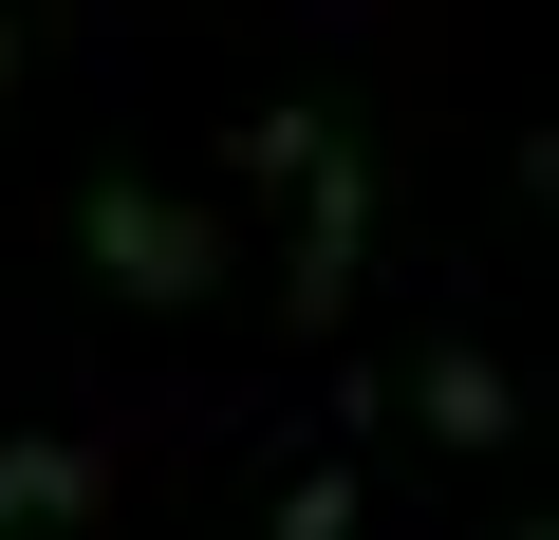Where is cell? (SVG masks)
Listing matches in <instances>:
<instances>
[{
	"label": "cell",
	"instance_id": "3",
	"mask_svg": "<svg viewBox=\"0 0 559 540\" xmlns=\"http://www.w3.org/2000/svg\"><path fill=\"white\" fill-rule=\"evenodd\" d=\"M411 392H429V447H466V466H485V447H522V392H503V355H466V336H448Z\"/></svg>",
	"mask_w": 559,
	"mask_h": 540
},
{
	"label": "cell",
	"instance_id": "2",
	"mask_svg": "<svg viewBox=\"0 0 559 540\" xmlns=\"http://www.w3.org/2000/svg\"><path fill=\"white\" fill-rule=\"evenodd\" d=\"M355 242H373V168H355V131H318V168H299V317L355 299Z\"/></svg>",
	"mask_w": 559,
	"mask_h": 540
},
{
	"label": "cell",
	"instance_id": "5",
	"mask_svg": "<svg viewBox=\"0 0 559 540\" xmlns=\"http://www.w3.org/2000/svg\"><path fill=\"white\" fill-rule=\"evenodd\" d=\"M280 540H355V484H336V466H299V484H280Z\"/></svg>",
	"mask_w": 559,
	"mask_h": 540
},
{
	"label": "cell",
	"instance_id": "4",
	"mask_svg": "<svg viewBox=\"0 0 559 540\" xmlns=\"http://www.w3.org/2000/svg\"><path fill=\"white\" fill-rule=\"evenodd\" d=\"M94 503V447H0V540L20 521H75Z\"/></svg>",
	"mask_w": 559,
	"mask_h": 540
},
{
	"label": "cell",
	"instance_id": "1",
	"mask_svg": "<svg viewBox=\"0 0 559 540\" xmlns=\"http://www.w3.org/2000/svg\"><path fill=\"white\" fill-rule=\"evenodd\" d=\"M75 242H94V280H112V299H168V317L224 280L205 205H168V187H131V168H112V187H75Z\"/></svg>",
	"mask_w": 559,
	"mask_h": 540
},
{
	"label": "cell",
	"instance_id": "6",
	"mask_svg": "<svg viewBox=\"0 0 559 540\" xmlns=\"http://www.w3.org/2000/svg\"><path fill=\"white\" fill-rule=\"evenodd\" d=\"M0 94H20V20H0Z\"/></svg>",
	"mask_w": 559,
	"mask_h": 540
}]
</instances>
